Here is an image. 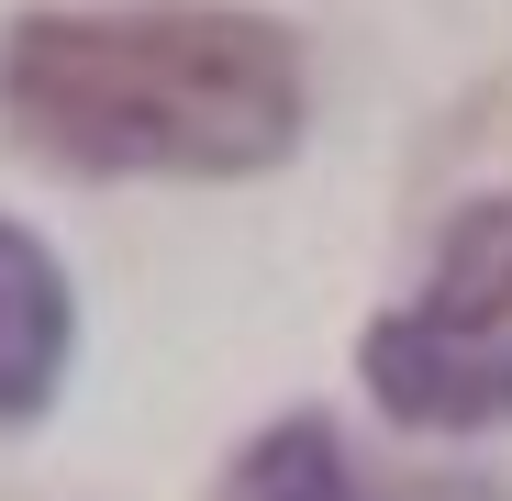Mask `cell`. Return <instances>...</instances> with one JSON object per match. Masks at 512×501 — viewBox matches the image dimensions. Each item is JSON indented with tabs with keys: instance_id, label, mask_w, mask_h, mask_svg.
I'll return each instance as SVG.
<instances>
[{
	"instance_id": "cell-1",
	"label": "cell",
	"mask_w": 512,
	"mask_h": 501,
	"mask_svg": "<svg viewBox=\"0 0 512 501\" xmlns=\"http://www.w3.org/2000/svg\"><path fill=\"white\" fill-rule=\"evenodd\" d=\"M0 112L56 167L101 179H245L301 134V56L223 0L23 12L0 34Z\"/></svg>"
},
{
	"instance_id": "cell-2",
	"label": "cell",
	"mask_w": 512,
	"mask_h": 501,
	"mask_svg": "<svg viewBox=\"0 0 512 501\" xmlns=\"http://www.w3.org/2000/svg\"><path fill=\"white\" fill-rule=\"evenodd\" d=\"M368 390L401 424H512V201H468L423 301L368 334Z\"/></svg>"
},
{
	"instance_id": "cell-3",
	"label": "cell",
	"mask_w": 512,
	"mask_h": 501,
	"mask_svg": "<svg viewBox=\"0 0 512 501\" xmlns=\"http://www.w3.org/2000/svg\"><path fill=\"white\" fill-rule=\"evenodd\" d=\"M67 368V279L45 268V245L0 223V424H23V412H45Z\"/></svg>"
},
{
	"instance_id": "cell-4",
	"label": "cell",
	"mask_w": 512,
	"mask_h": 501,
	"mask_svg": "<svg viewBox=\"0 0 512 501\" xmlns=\"http://www.w3.org/2000/svg\"><path fill=\"white\" fill-rule=\"evenodd\" d=\"M234 501H357V479H346V446H334L323 424H279V435L245 446Z\"/></svg>"
}]
</instances>
